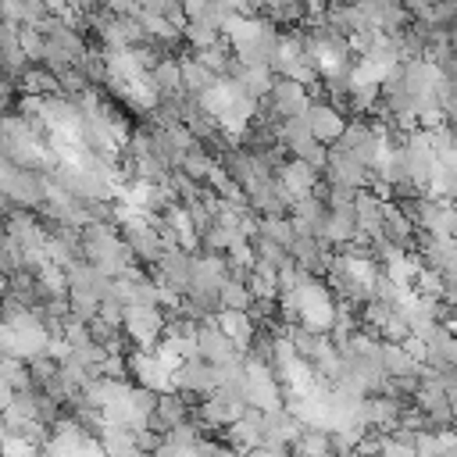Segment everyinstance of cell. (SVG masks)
<instances>
[{
  "mask_svg": "<svg viewBox=\"0 0 457 457\" xmlns=\"http://www.w3.org/2000/svg\"><path fill=\"white\" fill-rule=\"evenodd\" d=\"M264 104H268V111H271L278 121H286V118H300V114L307 111L311 96H307V89H303L300 82H293V79H275L271 89H268V96H264Z\"/></svg>",
  "mask_w": 457,
  "mask_h": 457,
  "instance_id": "obj_4",
  "label": "cell"
},
{
  "mask_svg": "<svg viewBox=\"0 0 457 457\" xmlns=\"http://www.w3.org/2000/svg\"><path fill=\"white\" fill-rule=\"evenodd\" d=\"M193 346H196V357L200 361H207V364H225V361H232V357H239L236 353V346L228 343V336L214 325V318H204L200 325H196V336H193Z\"/></svg>",
  "mask_w": 457,
  "mask_h": 457,
  "instance_id": "obj_6",
  "label": "cell"
},
{
  "mask_svg": "<svg viewBox=\"0 0 457 457\" xmlns=\"http://www.w3.org/2000/svg\"><path fill=\"white\" fill-rule=\"evenodd\" d=\"M175 61H179V75H182V93H189V96H196V100H200L207 89H214V86H218V75H214V71H207V68L193 57V50L179 54Z\"/></svg>",
  "mask_w": 457,
  "mask_h": 457,
  "instance_id": "obj_8",
  "label": "cell"
},
{
  "mask_svg": "<svg viewBox=\"0 0 457 457\" xmlns=\"http://www.w3.org/2000/svg\"><path fill=\"white\" fill-rule=\"evenodd\" d=\"M214 325L228 336V343L236 346V353H246V346L253 343V321L246 318V311H218Z\"/></svg>",
  "mask_w": 457,
  "mask_h": 457,
  "instance_id": "obj_9",
  "label": "cell"
},
{
  "mask_svg": "<svg viewBox=\"0 0 457 457\" xmlns=\"http://www.w3.org/2000/svg\"><path fill=\"white\" fill-rule=\"evenodd\" d=\"M161 443H164V436H157V432H150V428H136V432H132V446L143 450V453H154Z\"/></svg>",
  "mask_w": 457,
  "mask_h": 457,
  "instance_id": "obj_20",
  "label": "cell"
},
{
  "mask_svg": "<svg viewBox=\"0 0 457 457\" xmlns=\"http://www.w3.org/2000/svg\"><path fill=\"white\" fill-rule=\"evenodd\" d=\"M232 75L239 79L243 96H250V100H264L268 89H271V82H275V75L268 71V64H236Z\"/></svg>",
  "mask_w": 457,
  "mask_h": 457,
  "instance_id": "obj_11",
  "label": "cell"
},
{
  "mask_svg": "<svg viewBox=\"0 0 457 457\" xmlns=\"http://www.w3.org/2000/svg\"><path fill=\"white\" fill-rule=\"evenodd\" d=\"M286 450H289V457H332V450H328V428H307L303 425Z\"/></svg>",
  "mask_w": 457,
  "mask_h": 457,
  "instance_id": "obj_12",
  "label": "cell"
},
{
  "mask_svg": "<svg viewBox=\"0 0 457 457\" xmlns=\"http://www.w3.org/2000/svg\"><path fill=\"white\" fill-rule=\"evenodd\" d=\"M25 371H29L32 389H43V393H46V389L57 382V361H54V357H46V353H39V357L25 361Z\"/></svg>",
  "mask_w": 457,
  "mask_h": 457,
  "instance_id": "obj_17",
  "label": "cell"
},
{
  "mask_svg": "<svg viewBox=\"0 0 457 457\" xmlns=\"http://www.w3.org/2000/svg\"><path fill=\"white\" fill-rule=\"evenodd\" d=\"M11 396H14V389H11L7 382H0V414H4V407L11 403Z\"/></svg>",
  "mask_w": 457,
  "mask_h": 457,
  "instance_id": "obj_21",
  "label": "cell"
},
{
  "mask_svg": "<svg viewBox=\"0 0 457 457\" xmlns=\"http://www.w3.org/2000/svg\"><path fill=\"white\" fill-rule=\"evenodd\" d=\"M154 414L171 428V425L189 421V418H193V407L186 403V396H182V393L168 389V393H157V400H154Z\"/></svg>",
  "mask_w": 457,
  "mask_h": 457,
  "instance_id": "obj_14",
  "label": "cell"
},
{
  "mask_svg": "<svg viewBox=\"0 0 457 457\" xmlns=\"http://www.w3.org/2000/svg\"><path fill=\"white\" fill-rule=\"evenodd\" d=\"M4 296H7V275L0 271V300H4Z\"/></svg>",
  "mask_w": 457,
  "mask_h": 457,
  "instance_id": "obj_22",
  "label": "cell"
},
{
  "mask_svg": "<svg viewBox=\"0 0 457 457\" xmlns=\"http://www.w3.org/2000/svg\"><path fill=\"white\" fill-rule=\"evenodd\" d=\"M121 332L136 350H154V343L164 332V314L157 307H125L121 311Z\"/></svg>",
  "mask_w": 457,
  "mask_h": 457,
  "instance_id": "obj_2",
  "label": "cell"
},
{
  "mask_svg": "<svg viewBox=\"0 0 457 457\" xmlns=\"http://www.w3.org/2000/svg\"><path fill=\"white\" fill-rule=\"evenodd\" d=\"M193 57H196L207 71H214L218 79H221V75H228V71L236 68V54H232V46H228V39H225V36H221L218 43L204 46V50H193Z\"/></svg>",
  "mask_w": 457,
  "mask_h": 457,
  "instance_id": "obj_13",
  "label": "cell"
},
{
  "mask_svg": "<svg viewBox=\"0 0 457 457\" xmlns=\"http://www.w3.org/2000/svg\"><path fill=\"white\" fill-rule=\"evenodd\" d=\"M300 118H303V125H307L311 139H314V143H321V146H332V143L339 139L343 125H346V118H343L332 104H325V100H311V104H307V111H303Z\"/></svg>",
  "mask_w": 457,
  "mask_h": 457,
  "instance_id": "obj_5",
  "label": "cell"
},
{
  "mask_svg": "<svg viewBox=\"0 0 457 457\" xmlns=\"http://www.w3.org/2000/svg\"><path fill=\"white\" fill-rule=\"evenodd\" d=\"M146 79H150L157 100H168V96L182 93V75H179V61H175V57H161V61L146 71Z\"/></svg>",
  "mask_w": 457,
  "mask_h": 457,
  "instance_id": "obj_10",
  "label": "cell"
},
{
  "mask_svg": "<svg viewBox=\"0 0 457 457\" xmlns=\"http://www.w3.org/2000/svg\"><path fill=\"white\" fill-rule=\"evenodd\" d=\"M114 232H118V239L125 243V250L132 253L136 264H154V261L161 257V250H164V246H161V236L146 225V218H143L139 211L129 214V218H121Z\"/></svg>",
  "mask_w": 457,
  "mask_h": 457,
  "instance_id": "obj_1",
  "label": "cell"
},
{
  "mask_svg": "<svg viewBox=\"0 0 457 457\" xmlns=\"http://www.w3.org/2000/svg\"><path fill=\"white\" fill-rule=\"evenodd\" d=\"M171 389L182 393V396H193V400L207 396V393L214 389V364H207V361H200V357L179 361L175 371H171Z\"/></svg>",
  "mask_w": 457,
  "mask_h": 457,
  "instance_id": "obj_3",
  "label": "cell"
},
{
  "mask_svg": "<svg viewBox=\"0 0 457 457\" xmlns=\"http://www.w3.org/2000/svg\"><path fill=\"white\" fill-rule=\"evenodd\" d=\"M257 236H264V239H271L278 246H289L293 243V225H289L286 214H278V218H257Z\"/></svg>",
  "mask_w": 457,
  "mask_h": 457,
  "instance_id": "obj_19",
  "label": "cell"
},
{
  "mask_svg": "<svg viewBox=\"0 0 457 457\" xmlns=\"http://www.w3.org/2000/svg\"><path fill=\"white\" fill-rule=\"evenodd\" d=\"M96 443H100L104 457H125L132 450V432L125 425H107L104 421V428L96 432Z\"/></svg>",
  "mask_w": 457,
  "mask_h": 457,
  "instance_id": "obj_16",
  "label": "cell"
},
{
  "mask_svg": "<svg viewBox=\"0 0 457 457\" xmlns=\"http://www.w3.org/2000/svg\"><path fill=\"white\" fill-rule=\"evenodd\" d=\"M300 428H303V425H300L286 407L264 411V418H261V446H289Z\"/></svg>",
  "mask_w": 457,
  "mask_h": 457,
  "instance_id": "obj_7",
  "label": "cell"
},
{
  "mask_svg": "<svg viewBox=\"0 0 457 457\" xmlns=\"http://www.w3.org/2000/svg\"><path fill=\"white\" fill-rule=\"evenodd\" d=\"M250 300H253V296H250L246 286L236 282V278H225V282L218 286V303H221V311H246Z\"/></svg>",
  "mask_w": 457,
  "mask_h": 457,
  "instance_id": "obj_18",
  "label": "cell"
},
{
  "mask_svg": "<svg viewBox=\"0 0 457 457\" xmlns=\"http://www.w3.org/2000/svg\"><path fill=\"white\" fill-rule=\"evenodd\" d=\"M378 364L386 375H414L418 371L414 357L400 343H382V339H378Z\"/></svg>",
  "mask_w": 457,
  "mask_h": 457,
  "instance_id": "obj_15",
  "label": "cell"
}]
</instances>
